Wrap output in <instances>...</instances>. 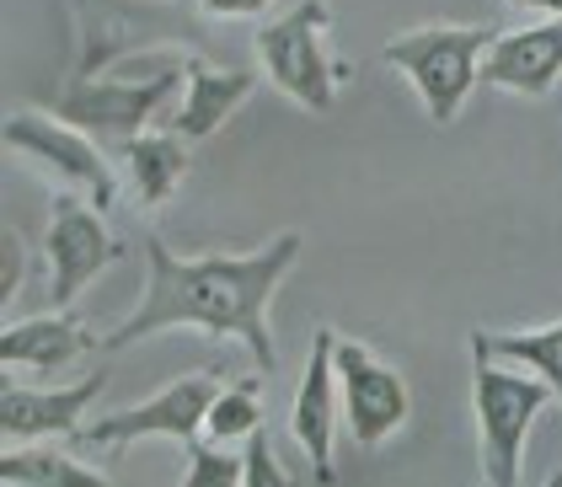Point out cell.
<instances>
[{
	"label": "cell",
	"mask_w": 562,
	"mask_h": 487,
	"mask_svg": "<svg viewBox=\"0 0 562 487\" xmlns=\"http://www.w3.org/2000/svg\"><path fill=\"white\" fill-rule=\"evenodd\" d=\"M344 423V397H338V332L316 327L311 338V359H305L301 392L290 407V434L301 440L305 461H311V483H333V434Z\"/></svg>",
	"instance_id": "cell-11"
},
{
	"label": "cell",
	"mask_w": 562,
	"mask_h": 487,
	"mask_svg": "<svg viewBox=\"0 0 562 487\" xmlns=\"http://www.w3.org/2000/svg\"><path fill=\"white\" fill-rule=\"evenodd\" d=\"M0 241H5V273H0V301H11V295H16V273H22V241H16V225H5V230H0Z\"/></svg>",
	"instance_id": "cell-22"
},
{
	"label": "cell",
	"mask_w": 562,
	"mask_h": 487,
	"mask_svg": "<svg viewBox=\"0 0 562 487\" xmlns=\"http://www.w3.org/2000/svg\"><path fill=\"white\" fill-rule=\"evenodd\" d=\"M327 33H333V5L327 0H295L284 16L262 22L252 33V48H258L262 76L284 91L295 107L327 118L333 102H338V87H344V65L327 54Z\"/></svg>",
	"instance_id": "cell-6"
},
{
	"label": "cell",
	"mask_w": 562,
	"mask_h": 487,
	"mask_svg": "<svg viewBox=\"0 0 562 487\" xmlns=\"http://www.w3.org/2000/svg\"><path fill=\"white\" fill-rule=\"evenodd\" d=\"M220 370H188V375H177L167 392H156L150 401H139V407H124V412H108V418H91L81 423V444H102L108 455H124L134 440H150V434H161V440H177L182 450L188 444H199V434L210 429V407L220 397Z\"/></svg>",
	"instance_id": "cell-8"
},
{
	"label": "cell",
	"mask_w": 562,
	"mask_h": 487,
	"mask_svg": "<svg viewBox=\"0 0 562 487\" xmlns=\"http://www.w3.org/2000/svg\"><path fill=\"white\" fill-rule=\"evenodd\" d=\"M0 483L5 487H113L108 472L81 466L70 450H48V444H5L0 450Z\"/></svg>",
	"instance_id": "cell-17"
},
{
	"label": "cell",
	"mask_w": 562,
	"mask_h": 487,
	"mask_svg": "<svg viewBox=\"0 0 562 487\" xmlns=\"http://www.w3.org/2000/svg\"><path fill=\"white\" fill-rule=\"evenodd\" d=\"M87 349H102V338H91V327L70 306H54L48 316H33V321H11V327L0 332V364H5V370L59 375V370H70Z\"/></svg>",
	"instance_id": "cell-15"
},
{
	"label": "cell",
	"mask_w": 562,
	"mask_h": 487,
	"mask_svg": "<svg viewBox=\"0 0 562 487\" xmlns=\"http://www.w3.org/2000/svg\"><path fill=\"white\" fill-rule=\"evenodd\" d=\"M493 38H498V27H487V22H472V27L434 22V27L396 33V38L381 48V59L418 91L424 113L445 129V124L461 118L467 97H472L476 81H482V54L493 48Z\"/></svg>",
	"instance_id": "cell-5"
},
{
	"label": "cell",
	"mask_w": 562,
	"mask_h": 487,
	"mask_svg": "<svg viewBox=\"0 0 562 487\" xmlns=\"http://www.w3.org/2000/svg\"><path fill=\"white\" fill-rule=\"evenodd\" d=\"M108 392V375H87L76 386H16L5 381L0 392V434L5 444H27V440H54V434H81V418L91 412V401Z\"/></svg>",
	"instance_id": "cell-12"
},
{
	"label": "cell",
	"mask_w": 562,
	"mask_h": 487,
	"mask_svg": "<svg viewBox=\"0 0 562 487\" xmlns=\"http://www.w3.org/2000/svg\"><path fill=\"white\" fill-rule=\"evenodd\" d=\"M519 11H536V16H562V0H509Z\"/></svg>",
	"instance_id": "cell-24"
},
{
	"label": "cell",
	"mask_w": 562,
	"mask_h": 487,
	"mask_svg": "<svg viewBox=\"0 0 562 487\" xmlns=\"http://www.w3.org/2000/svg\"><path fill=\"white\" fill-rule=\"evenodd\" d=\"M44 258H48V306H70L102 268L124 263V241L108 230L102 209L91 199L59 188V199L48 209Z\"/></svg>",
	"instance_id": "cell-9"
},
{
	"label": "cell",
	"mask_w": 562,
	"mask_h": 487,
	"mask_svg": "<svg viewBox=\"0 0 562 487\" xmlns=\"http://www.w3.org/2000/svg\"><path fill=\"white\" fill-rule=\"evenodd\" d=\"M273 0H199V11L204 16H225V22H236V16H262Z\"/></svg>",
	"instance_id": "cell-23"
},
{
	"label": "cell",
	"mask_w": 562,
	"mask_h": 487,
	"mask_svg": "<svg viewBox=\"0 0 562 487\" xmlns=\"http://www.w3.org/2000/svg\"><path fill=\"white\" fill-rule=\"evenodd\" d=\"M482 81L515 97H547L562 81V16L498 33L482 54Z\"/></svg>",
	"instance_id": "cell-13"
},
{
	"label": "cell",
	"mask_w": 562,
	"mask_h": 487,
	"mask_svg": "<svg viewBox=\"0 0 562 487\" xmlns=\"http://www.w3.org/2000/svg\"><path fill=\"white\" fill-rule=\"evenodd\" d=\"M241 461H247V472H241V487H290V472L273 461V444L262 434V423L247 434V450H241Z\"/></svg>",
	"instance_id": "cell-21"
},
{
	"label": "cell",
	"mask_w": 562,
	"mask_h": 487,
	"mask_svg": "<svg viewBox=\"0 0 562 487\" xmlns=\"http://www.w3.org/2000/svg\"><path fill=\"white\" fill-rule=\"evenodd\" d=\"M258 91V76L252 70H220V65H204L199 54H193V65H188V81L177 91V102L167 107V118H161V129H177L182 139H210V134L225 129V118L247 102Z\"/></svg>",
	"instance_id": "cell-14"
},
{
	"label": "cell",
	"mask_w": 562,
	"mask_h": 487,
	"mask_svg": "<svg viewBox=\"0 0 562 487\" xmlns=\"http://www.w3.org/2000/svg\"><path fill=\"white\" fill-rule=\"evenodd\" d=\"M472 349H487V354L509 359V364L536 370L562 401V316L552 327H515V332H487V327H476Z\"/></svg>",
	"instance_id": "cell-18"
},
{
	"label": "cell",
	"mask_w": 562,
	"mask_h": 487,
	"mask_svg": "<svg viewBox=\"0 0 562 487\" xmlns=\"http://www.w3.org/2000/svg\"><path fill=\"white\" fill-rule=\"evenodd\" d=\"M76 59L70 76H102L134 54L188 48L199 54V5L193 0H70Z\"/></svg>",
	"instance_id": "cell-3"
},
{
	"label": "cell",
	"mask_w": 562,
	"mask_h": 487,
	"mask_svg": "<svg viewBox=\"0 0 562 487\" xmlns=\"http://www.w3.org/2000/svg\"><path fill=\"white\" fill-rule=\"evenodd\" d=\"M188 65H193L188 48H156V54H134L102 76H70L65 91L54 97V113L87 129L102 150H124L134 134L161 129L167 107L188 81Z\"/></svg>",
	"instance_id": "cell-2"
},
{
	"label": "cell",
	"mask_w": 562,
	"mask_h": 487,
	"mask_svg": "<svg viewBox=\"0 0 562 487\" xmlns=\"http://www.w3.org/2000/svg\"><path fill=\"white\" fill-rule=\"evenodd\" d=\"M338 397H344V429L353 444L375 450L413 418V392L386 359L338 332Z\"/></svg>",
	"instance_id": "cell-10"
},
{
	"label": "cell",
	"mask_w": 562,
	"mask_h": 487,
	"mask_svg": "<svg viewBox=\"0 0 562 487\" xmlns=\"http://www.w3.org/2000/svg\"><path fill=\"white\" fill-rule=\"evenodd\" d=\"M241 472H247V461L241 455H231V450H220L215 444H188V466H182V487H236L241 483Z\"/></svg>",
	"instance_id": "cell-20"
},
{
	"label": "cell",
	"mask_w": 562,
	"mask_h": 487,
	"mask_svg": "<svg viewBox=\"0 0 562 487\" xmlns=\"http://www.w3.org/2000/svg\"><path fill=\"white\" fill-rule=\"evenodd\" d=\"M262 423V407H258V381H236V386H220L215 407H210V440L220 444H236L247 440L252 429Z\"/></svg>",
	"instance_id": "cell-19"
},
{
	"label": "cell",
	"mask_w": 562,
	"mask_h": 487,
	"mask_svg": "<svg viewBox=\"0 0 562 487\" xmlns=\"http://www.w3.org/2000/svg\"><path fill=\"white\" fill-rule=\"evenodd\" d=\"M188 145H193V139H182L177 129H145L119 150L145 209H161L177 188H182V178H188Z\"/></svg>",
	"instance_id": "cell-16"
},
{
	"label": "cell",
	"mask_w": 562,
	"mask_h": 487,
	"mask_svg": "<svg viewBox=\"0 0 562 487\" xmlns=\"http://www.w3.org/2000/svg\"><path fill=\"white\" fill-rule=\"evenodd\" d=\"M558 397L536 370L509 359L472 349V412H476V455H482V483L519 487L525 477V440L541 407Z\"/></svg>",
	"instance_id": "cell-4"
},
{
	"label": "cell",
	"mask_w": 562,
	"mask_h": 487,
	"mask_svg": "<svg viewBox=\"0 0 562 487\" xmlns=\"http://www.w3.org/2000/svg\"><path fill=\"white\" fill-rule=\"evenodd\" d=\"M0 139H5V150H16L22 161H33V167L48 172L59 188L91 199L97 209H113V204H119V178H113V167H108V150H102L87 129L65 124L59 113L16 107V113H5Z\"/></svg>",
	"instance_id": "cell-7"
},
{
	"label": "cell",
	"mask_w": 562,
	"mask_h": 487,
	"mask_svg": "<svg viewBox=\"0 0 562 487\" xmlns=\"http://www.w3.org/2000/svg\"><path fill=\"white\" fill-rule=\"evenodd\" d=\"M301 230H279L252 252L177 258L150 230L145 236V295L113 332H102V349L119 354V349H134L156 332L193 327L204 338H236L252 354L258 375H273L279 349H273V332H268V301L290 279V268L301 263Z\"/></svg>",
	"instance_id": "cell-1"
}]
</instances>
